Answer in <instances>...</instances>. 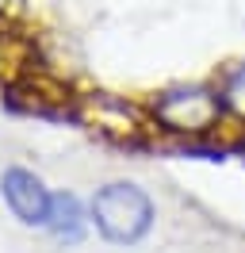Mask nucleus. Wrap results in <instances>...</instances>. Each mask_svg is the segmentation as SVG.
Masks as SVG:
<instances>
[{
	"label": "nucleus",
	"mask_w": 245,
	"mask_h": 253,
	"mask_svg": "<svg viewBox=\"0 0 245 253\" xmlns=\"http://www.w3.org/2000/svg\"><path fill=\"white\" fill-rule=\"evenodd\" d=\"M150 119L157 130H165L172 138H211L218 126L226 123V104L218 84H176L153 100Z\"/></svg>",
	"instance_id": "obj_1"
},
{
	"label": "nucleus",
	"mask_w": 245,
	"mask_h": 253,
	"mask_svg": "<svg viewBox=\"0 0 245 253\" xmlns=\"http://www.w3.org/2000/svg\"><path fill=\"white\" fill-rule=\"evenodd\" d=\"M96 234L111 246H138L153 226V200L134 180H111L96 188L88 204Z\"/></svg>",
	"instance_id": "obj_2"
},
{
	"label": "nucleus",
	"mask_w": 245,
	"mask_h": 253,
	"mask_svg": "<svg viewBox=\"0 0 245 253\" xmlns=\"http://www.w3.org/2000/svg\"><path fill=\"white\" fill-rule=\"evenodd\" d=\"M0 196L23 226H46L50 219V204H54V192L46 188L39 176L23 169V165H8L0 176Z\"/></svg>",
	"instance_id": "obj_3"
},
{
	"label": "nucleus",
	"mask_w": 245,
	"mask_h": 253,
	"mask_svg": "<svg viewBox=\"0 0 245 253\" xmlns=\"http://www.w3.org/2000/svg\"><path fill=\"white\" fill-rule=\"evenodd\" d=\"M88 226H92L88 207L81 204L73 192H54V204H50L46 230L58 238V242H65V246H77V242L84 238V230H88Z\"/></svg>",
	"instance_id": "obj_4"
},
{
	"label": "nucleus",
	"mask_w": 245,
	"mask_h": 253,
	"mask_svg": "<svg viewBox=\"0 0 245 253\" xmlns=\"http://www.w3.org/2000/svg\"><path fill=\"white\" fill-rule=\"evenodd\" d=\"M218 92H222V104H226V119L234 123H245V58L234 62L218 81Z\"/></svg>",
	"instance_id": "obj_5"
},
{
	"label": "nucleus",
	"mask_w": 245,
	"mask_h": 253,
	"mask_svg": "<svg viewBox=\"0 0 245 253\" xmlns=\"http://www.w3.org/2000/svg\"><path fill=\"white\" fill-rule=\"evenodd\" d=\"M8 4H12V0H0V8H8Z\"/></svg>",
	"instance_id": "obj_6"
}]
</instances>
